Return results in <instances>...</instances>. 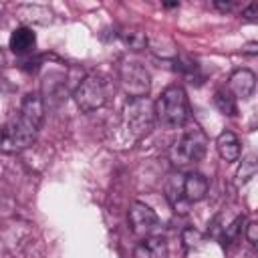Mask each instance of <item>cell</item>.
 Masks as SVG:
<instances>
[{"mask_svg":"<svg viewBox=\"0 0 258 258\" xmlns=\"http://www.w3.org/2000/svg\"><path fill=\"white\" fill-rule=\"evenodd\" d=\"M256 157L250 153V155H246L244 159H242V163H240V169H238V181H248V179H252L254 175H256Z\"/></svg>","mask_w":258,"mask_h":258,"instance_id":"obj_17","label":"cell"},{"mask_svg":"<svg viewBox=\"0 0 258 258\" xmlns=\"http://www.w3.org/2000/svg\"><path fill=\"white\" fill-rule=\"evenodd\" d=\"M181 181H183V173H173L169 175L167 183H165V198L171 204V208L175 212L185 214L189 210V204L183 200V191H181Z\"/></svg>","mask_w":258,"mask_h":258,"instance_id":"obj_13","label":"cell"},{"mask_svg":"<svg viewBox=\"0 0 258 258\" xmlns=\"http://www.w3.org/2000/svg\"><path fill=\"white\" fill-rule=\"evenodd\" d=\"M135 258H167V242L163 236H147L141 238V242L133 250Z\"/></svg>","mask_w":258,"mask_h":258,"instance_id":"obj_10","label":"cell"},{"mask_svg":"<svg viewBox=\"0 0 258 258\" xmlns=\"http://www.w3.org/2000/svg\"><path fill=\"white\" fill-rule=\"evenodd\" d=\"M206 149H208V137L198 125H194L169 147V159L175 167H187L198 163L206 155Z\"/></svg>","mask_w":258,"mask_h":258,"instance_id":"obj_2","label":"cell"},{"mask_svg":"<svg viewBox=\"0 0 258 258\" xmlns=\"http://www.w3.org/2000/svg\"><path fill=\"white\" fill-rule=\"evenodd\" d=\"M214 6L218 8V10H222V12H232L234 8H236V2H232V0H216L214 2Z\"/></svg>","mask_w":258,"mask_h":258,"instance_id":"obj_22","label":"cell"},{"mask_svg":"<svg viewBox=\"0 0 258 258\" xmlns=\"http://www.w3.org/2000/svg\"><path fill=\"white\" fill-rule=\"evenodd\" d=\"M127 220H129L131 232H133L135 236H139V238L153 236L155 230L159 228V218H157V214H155L149 206H145V204H141V202H133V204L129 206Z\"/></svg>","mask_w":258,"mask_h":258,"instance_id":"obj_7","label":"cell"},{"mask_svg":"<svg viewBox=\"0 0 258 258\" xmlns=\"http://www.w3.org/2000/svg\"><path fill=\"white\" fill-rule=\"evenodd\" d=\"M214 103H216V107H218V109H220L224 115H228V117H234V115L238 113L236 101H234L232 93H230V91H226V89H220V91H216Z\"/></svg>","mask_w":258,"mask_h":258,"instance_id":"obj_16","label":"cell"},{"mask_svg":"<svg viewBox=\"0 0 258 258\" xmlns=\"http://www.w3.org/2000/svg\"><path fill=\"white\" fill-rule=\"evenodd\" d=\"M107 95H109V85L103 77L99 75H87L75 89V103L81 111L91 113L101 109L107 103Z\"/></svg>","mask_w":258,"mask_h":258,"instance_id":"obj_3","label":"cell"},{"mask_svg":"<svg viewBox=\"0 0 258 258\" xmlns=\"http://www.w3.org/2000/svg\"><path fill=\"white\" fill-rule=\"evenodd\" d=\"M119 81L129 99H143L151 89V75L139 62L127 60L119 67Z\"/></svg>","mask_w":258,"mask_h":258,"instance_id":"obj_5","label":"cell"},{"mask_svg":"<svg viewBox=\"0 0 258 258\" xmlns=\"http://www.w3.org/2000/svg\"><path fill=\"white\" fill-rule=\"evenodd\" d=\"M121 40L125 42V46H129L131 50H139L145 48L147 44V34L141 28H125L121 32Z\"/></svg>","mask_w":258,"mask_h":258,"instance_id":"obj_15","label":"cell"},{"mask_svg":"<svg viewBox=\"0 0 258 258\" xmlns=\"http://www.w3.org/2000/svg\"><path fill=\"white\" fill-rule=\"evenodd\" d=\"M123 117H125V123L127 127L131 129L133 135H143L151 129V123L155 119V113H153V103L143 97V99H129L125 103V109H123Z\"/></svg>","mask_w":258,"mask_h":258,"instance_id":"obj_6","label":"cell"},{"mask_svg":"<svg viewBox=\"0 0 258 258\" xmlns=\"http://www.w3.org/2000/svg\"><path fill=\"white\" fill-rule=\"evenodd\" d=\"M18 115L22 119H26L28 123H32L34 127H40L42 119H44V103L40 99L38 93H28L24 95L22 103H20V111Z\"/></svg>","mask_w":258,"mask_h":258,"instance_id":"obj_12","label":"cell"},{"mask_svg":"<svg viewBox=\"0 0 258 258\" xmlns=\"http://www.w3.org/2000/svg\"><path fill=\"white\" fill-rule=\"evenodd\" d=\"M181 240H183L185 248H196V246H200V242H202V234H200L196 228H185L183 234H181Z\"/></svg>","mask_w":258,"mask_h":258,"instance_id":"obj_18","label":"cell"},{"mask_svg":"<svg viewBox=\"0 0 258 258\" xmlns=\"http://www.w3.org/2000/svg\"><path fill=\"white\" fill-rule=\"evenodd\" d=\"M256 14H258V4H256V2L248 4V6L242 10V16H244V20H248V22H254V20H256Z\"/></svg>","mask_w":258,"mask_h":258,"instance_id":"obj_21","label":"cell"},{"mask_svg":"<svg viewBox=\"0 0 258 258\" xmlns=\"http://www.w3.org/2000/svg\"><path fill=\"white\" fill-rule=\"evenodd\" d=\"M216 149H218V155L224 161H238V157H240V139H238V135L232 133V131H222L216 139Z\"/></svg>","mask_w":258,"mask_h":258,"instance_id":"obj_14","label":"cell"},{"mask_svg":"<svg viewBox=\"0 0 258 258\" xmlns=\"http://www.w3.org/2000/svg\"><path fill=\"white\" fill-rule=\"evenodd\" d=\"M208 189H210V183H208V179H206L204 173H200V171L183 173L181 191H183V200H185L189 206L202 202V200L208 196Z\"/></svg>","mask_w":258,"mask_h":258,"instance_id":"obj_9","label":"cell"},{"mask_svg":"<svg viewBox=\"0 0 258 258\" xmlns=\"http://www.w3.org/2000/svg\"><path fill=\"white\" fill-rule=\"evenodd\" d=\"M2 64H4V52L0 50V67H2Z\"/></svg>","mask_w":258,"mask_h":258,"instance_id":"obj_24","label":"cell"},{"mask_svg":"<svg viewBox=\"0 0 258 258\" xmlns=\"http://www.w3.org/2000/svg\"><path fill=\"white\" fill-rule=\"evenodd\" d=\"M254 89H256V75L250 69H238L230 75L228 91L232 93L234 99L246 101L254 95Z\"/></svg>","mask_w":258,"mask_h":258,"instance_id":"obj_8","label":"cell"},{"mask_svg":"<svg viewBox=\"0 0 258 258\" xmlns=\"http://www.w3.org/2000/svg\"><path fill=\"white\" fill-rule=\"evenodd\" d=\"M244 224V218L242 216H238L232 224H228L226 228H224V240H232V238H236L238 236V232H240V226Z\"/></svg>","mask_w":258,"mask_h":258,"instance_id":"obj_19","label":"cell"},{"mask_svg":"<svg viewBox=\"0 0 258 258\" xmlns=\"http://www.w3.org/2000/svg\"><path fill=\"white\" fill-rule=\"evenodd\" d=\"M8 46L14 54H30L36 46V34L30 26H18L8 38Z\"/></svg>","mask_w":258,"mask_h":258,"instance_id":"obj_11","label":"cell"},{"mask_svg":"<svg viewBox=\"0 0 258 258\" xmlns=\"http://www.w3.org/2000/svg\"><path fill=\"white\" fill-rule=\"evenodd\" d=\"M36 131H38V127H34L32 123H28L20 115H16L0 129V149L10 151V153L26 149L28 145H32Z\"/></svg>","mask_w":258,"mask_h":258,"instance_id":"obj_4","label":"cell"},{"mask_svg":"<svg viewBox=\"0 0 258 258\" xmlns=\"http://www.w3.org/2000/svg\"><path fill=\"white\" fill-rule=\"evenodd\" d=\"M153 113L155 119L167 129L183 127L185 121L189 119V101L185 91L179 85L165 87L153 103Z\"/></svg>","mask_w":258,"mask_h":258,"instance_id":"obj_1","label":"cell"},{"mask_svg":"<svg viewBox=\"0 0 258 258\" xmlns=\"http://www.w3.org/2000/svg\"><path fill=\"white\" fill-rule=\"evenodd\" d=\"M246 238H248V242L252 246H256V242H258V224L256 222H250L246 226Z\"/></svg>","mask_w":258,"mask_h":258,"instance_id":"obj_20","label":"cell"},{"mask_svg":"<svg viewBox=\"0 0 258 258\" xmlns=\"http://www.w3.org/2000/svg\"><path fill=\"white\" fill-rule=\"evenodd\" d=\"M242 52H244V54H256V52H258V44H256V42H248V44H244Z\"/></svg>","mask_w":258,"mask_h":258,"instance_id":"obj_23","label":"cell"}]
</instances>
